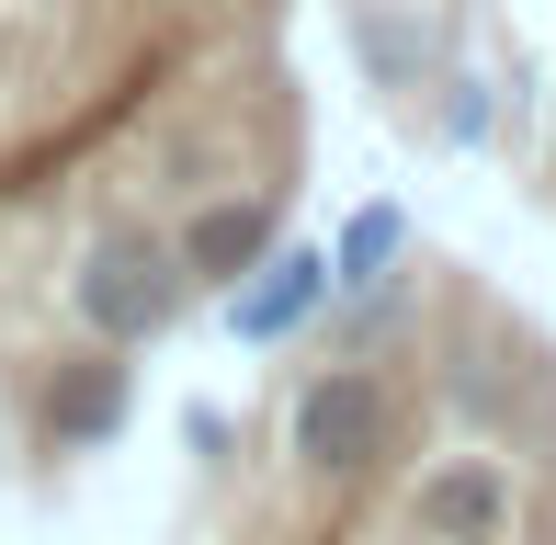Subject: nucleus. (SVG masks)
I'll list each match as a JSON object with an SVG mask.
<instances>
[{"label":"nucleus","mask_w":556,"mask_h":545,"mask_svg":"<svg viewBox=\"0 0 556 545\" xmlns=\"http://www.w3.org/2000/svg\"><path fill=\"white\" fill-rule=\"evenodd\" d=\"M443 137H489V80H443Z\"/></svg>","instance_id":"obj_9"},{"label":"nucleus","mask_w":556,"mask_h":545,"mask_svg":"<svg viewBox=\"0 0 556 545\" xmlns=\"http://www.w3.org/2000/svg\"><path fill=\"white\" fill-rule=\"evenodd\" d=\"M397 251H409V216H397V205H352L341 216V251H330V295H375Z\"/></svg>","instance_id":"obj_7"},{"label":"nucleus","mask_w":556,"mask_h":545,"mask_svg":"<svg viewBox=\"0 0 556 545\" xmlns=\"http://www.w3.org/2000/svg\"><path fill=\"white\" fill-rule=\"evenodd\" d=\"M182 295H193V272L170 239H148V228H103L80 251V284H68V307H80V330L103 341V353H137V341H160L170 318H182Z\"/></svg>","instance_id":"obj_1"},{"label":"nucleus","mask_w":556,"mask_h":545,"mask_svg":"<svg viewBox=\"0 0 556 545\" xmlns=\"http://www.w3.org/2000/svg\"><path fill=\"white\" fill-rule=\"evenodd\" d=\"M511 511H522V489H511L500 455H443L409 489V534L420 545H511Z\"/></svg>","instance_id":"obj_3"},{"label":"nucleus","mask_w":556,"mask_h":545,"mask_svg":"<svg viewBox=\"0 0 556 545\" xmlns=\"http://www.w3.org/2000/svg\"><path fill=\"white\" fill-rule=\"evenodd\" d=\"M125 409H137V376H125L114 353H80V364H58V376H46V443H68V455L114 443Z\"/></svg>","instance_id":"obj_6"},{"label":"nucleus","mask_w":556,"mask_h":545,"mask_svg":"<svg viewBox=\"0 0 556 545\" xmlns=\"http://www.w3.org/2000/svg\"><path fill=\"white\" fill-rule=\"evenodd\" d=\"M387 432H397V398H387V376H364V364L307 376L295 386V420H285V443H295L307 478H364V466L387 455Z\"/></svg>","instance_id":"obj_2"},{"label":"nucleus","mask_w":556,"mask_h":545,"mask_svg":"<svg viewBox=\"0 0 556 545\" xmlns=\"http://www.w3.org/2000/svg\"><path fill=\"white\" fill-rule=\"evenodd\" d=\"M318 307H330V251H285V239L227 284V330H239L250 353H262V341H295Z\"/></svg>","instance_id":"obj_4"},{"label":"nucleus","mask_w":556,"mask_h":545,"mask_svg":"<svg viewBox=\"0 0 556 545\" xmlns=\"http://www.w3.org/2000/svg\"><path fill=\"white\" fill-rule=\"evenodd\" d=\"M545 148H556V114H545Z\"/></svg>","instance_id":"obj_10"},{"label":"nucleus","mask_w":556,"mask_h":545,"mask_svg":"<svg viewBox=\"0 0 556 545\" xmlns=\"http://www.w3.org/2000/svg\"><path fill=\"white\" fill-rule=\"evenodd\" d=\"M364 58L387 68V80H420V35H409L397 12H387V23H364Z\"/></svg>","instance_id":"obj_8"},{"label":"nucleus","mask_w":556,"mask_h":545,"mask_svg":"<svg viewBox=\"0 0 556 545\" xmlns=\"http://www.w3.org/2000/svg\"><path fill=\"white\" fill-rule=\"evenodd\" d=\"M273 239H285V205H273V193H227V205H193V216H182V239H170V251H182L193 284H239Z\"/></svg>","instance_id":"obj_5"}]
</instances>
